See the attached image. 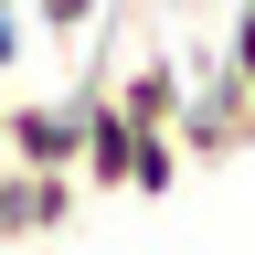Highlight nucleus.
Returning a JSON list of instances; mask_svg holds the SVG:
<instances>
[{
	"instance_id": "nucleus-1",
	"label": "nucleus",
	"mask_w": 255,
	"mask_h": 255,
	"mask_svg": "<svg viewBox=\"0 0 255 255\" xmlns=\"http://www.w3.org/2000/svg\"><path fill=\"white\" fill-rule=\"evenodd\" d=\"M85 181L75 170H32V159H0V245H53L75 234Z\"/></svg>"
},
{
	"instance_id": "nucleus-2",
	"label": "nucleus",
	"mask_w": 255,
	"mask_h": 255,
	"mask_svg": "<svg viewBox=\"0 0 255 255\" xmlns=\"http://www.w3.org/2000/svg\"><path fill=\"white\" fill-rule=\"evenodd\" d=\"M75 96H21V107H0V159H32V170H75Z\"/></svg>"
},
{
	"instance_id": "nucleus-3",
	"label": "nucleus",
	"mask_w": 255,
	"mask_h": 255,
	"mask_svg": "<svg viewBox=\"0 0 255 255\" xmlns=\"http://www.w3.org/2000/svg\"><path fill=\"white\" fill-rule=\"evenodd\" d=\"M107 96L128 107V128H170L181 117V53H138L128 75H107Z\"/></svg>"
},
{
	"instance_id": "nucleus-4",
	"label": "nucleus",
	"mask_w": 255,
	"mask_h": 255,
	"mask_svg": "<svg viewBox=\"0 0 255 255\" xmlns=\"http://www.w3.org/2000/svg\"><path fill=\"white\" fill-rule=\"evenodd\" d=\"M21 11H32V21H43V32H53V43H85V32H96V21H107V0H21Z\"/></svg>"
},
{
	"instance_id": "nucleus-5",
	"label": "nucleus",
	"mask_w": 255,
	"mask_h": 255,
	"mask_svg": "<svg viewBox=\"0 0 255 255\" xmlns=\"http://www.w3.org/2000/svg\"><path fill=\"white\" fill-rule=\"evenodd\" d=\"M223 64H234V75L255 85V0H245V11H234V32H223Z\"/></svg>"
},
{
	"instance_id": "nucleus-6",
	"label": "nucleus",
	"mask_w": 255,
	"mask_h": 255,
	"mask_svg": "<svg viewBox=\"0 0 255 255\" xmlns=\"http://www.w3.org/2000/svg\"><path fill=\"white\" fill-rule=\"evenodd\" d=\"M32 11H21V0H0V75H11V64H21V43H32V32H21Z\"/></svg>"
}]
</instances>
